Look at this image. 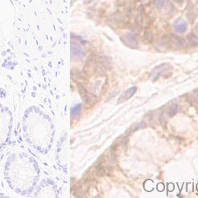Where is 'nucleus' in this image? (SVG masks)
I'll return each mask as SVG.
<instances>
[{
	"label": "nucleus",
	"instance_id": "f257e3e1",
	"mask_svg": "<svg viewBox=\"0 0 198 198\" xmlns=\"http://www.w3.org/2000/svg\"><path fill=\"white\" fill-rule=\"evenodd\" d=\"M9 187L19 195L27 196L34 191L40 178V167L36 159L22 151L7 157L3 169Z\"/></svg>",
	"mask_w": 198,
	"mask_h": 198
},
{
	"label": "nucleus",
	"instance_id": "f03ea898",
	"mask_svg": "<svg viewBox=\"0 0 198 198\" xmlns=\"http://www.w3.org/2000/svg\"><path fill=\"white\" fill-rule=\"evenodd\" d=\"M22 129L25 140L38 153L46 154L51 149L55 135L54 124L42 108L33 105L26 109Z\"/></svg>",
	"mask_w": 198,
	"mask_h": 198
},
{
	"label": "nucleus",
	"instance_id": "7ed1b4c3",
	"mask_svg": "<svg viewBox=\"0 0 198 198\" xmlns=\"http://www.w3.org/2000/svg\"><path fill=\"white\" fill-rule=\"evenodd\" d=\"M13 124L11 111L0 102V150L6 145L11 137Z\"/></svg>",
	"mask_w": 198,
	"mask_h": 198
},
{
	"label": "nucleus",
	"instance_id": "20e7f679",
	"mask_svg": "<svg viewBox=\"0 0 198 198\" xmlns=\"http://www.w3.org/2000/svg\"><path fill=\"white\" fill-rule=\"evenodd\" d=\"M36 197H54L58 196V190L56 183L50 179H44L36 187L33 191Z\"/></svg>",
	"mask_w": 198,
	"mask_h": 198
},
{
	"label": "nucleus",
	"instance_id": "39448f33",
	"mask_svg": "<svg viewBox=\"0 0 198 198\" xmlns=\"http://www.w3.org/2000/svg\"><path fill=\"white\" fill-rule=\"evenodd\" d=\"M122 41L126 46L130 48L136 49L139 47V40L133 33H127L122 37Z\"/></svg>",
	"mask_w": 198,
	"mask_h": 198
},
{
	"label": "nucleus",
	"instance_id": "423d86ee",
	"mask_svg": "<svg viewBox=\"0 0 198 198\" xmlns=\"http://www.w3.org/2000/svg\"><path fill=\"white\" fill-rule=\"evenodd\" d=\"M173 27L178 33H183L184 32L187 31V28H188V25H187V23L183 19H182V18H177L173 22Z\"/></svg>",
	"mask_w": 198,
	"mask_h": 198
},
{
	"label": "nucleus",
	"instance_id": "0eeeda50",
	"mask_svg": "<svg viewBox=\"0 0 198 198\" xmlns=\"http://www.w3.org/2000/svg\"><path fill=\"white\" fill-rule=\"evenodd\" d=\"M170 37H169V41H170V45L173 46V47L176 48H182L185 45V41L183 38L179 37L175 35H170Z\"/></svg>",
	"mask_w": 198,
	"mask_h": 198
},
{
	"label": "nucleus",
	"instance_id": "6e6552de",
	"mask_svg": "<svg viewBox=\"0 0 198 198\" xmlns=\"http://www.w3.org/2000/svg\"><path fill=\"white\" fill-rule=\"evenodd\" d=\"M136 91H137V87H136V86H133V87H131L130 88H128V90L125 91L121 95V97L119 98V102H122L128 100L130 98H132L136 93Z\"/></svg>",
	"mask_w": 198,
	"mask_h": 198
},
{
	"label": "nucleus",
	"instance_id": "1a4fd4ad",
	"mask_svg": "<svg viewBox=\"0 0 198 198\" xmlns=\"http://www.w3.org/2000/svg\"><path fill=\"white\" fill-rule=\"evenodd\" d=\"M188 98L191 103H198V88L190 92Z\"/></svg>",
	"mask_w": 198,
	"mask_h": 198
},
{
	"label": "nucleus",
	"instance_id": "9d476101",
	"mask_svg": "<svg viewBox=\"0 0 198 198\" xmlns=\"http://www.w3.org/2000/svg\"><path fill=\"white\" fill-rule=\"evenodd\" d=\"M188 40L192 45H198V37L193 33H190V35H188Z\"/></svg>",
	"mask_w": 198,
	"mask_h": 198
},
{
	"label": "nucleus",
	"instance_id": "9b49d317",
	"mask_svg": "<svg viewBox=\"0 0 198 198\" xmlns=\"http://www.w3.org/2000/svg\"><path fill=\"white\" fill-rule=\"evenodd\" d=\"M166 0H155V5L158 10H161L164 6Z\"/></svg>",
	"mask_w": 198,
	"mask_h": 198
}]
</instances>
